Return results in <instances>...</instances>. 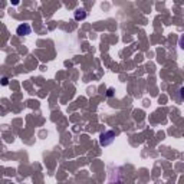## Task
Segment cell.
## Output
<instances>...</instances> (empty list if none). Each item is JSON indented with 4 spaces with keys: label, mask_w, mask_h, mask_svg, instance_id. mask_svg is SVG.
Segmentation results:
<instances>
[{
    "label": "cell",
    "mask_w": 184,
    "mask_h": 184,
    "mask_svg": "<svg viewBox=\"0 0 184 184\" xmlns=\"http://www.w3.org/2000/svg\"><path fill=\"white\" fill-rule=\"evenodd\" d=\"M114 140H115V133L114 131H105V133L99 135V144L102 147H107L109 144H112Z\"/></svg>",
    "instance_id": "1"
},
{
    "label": "cell",
    "mask_w": 184,
    "mask_h": 184,
    "mask_svg": "<svg viewBox=\"0 0 184 184\" xmlns=\"http://www.w3.org/2000/svg\"><path fill=\"white\" fill-rule=\"evenodd\" d=\"M30 32H32V27H30V25H27V23L19 25L17 29H16V33L19 36H27V35H30Z\"/></svg>",
    "instance_id": "2"
},
{
    "label": "cell",
    "mask_w": 184,
    "mask_h": 184,
    "mask_svg": "<svg viewBox=\"0 0 184 184\" xmlns=\"http://www.w3.org/2000/svg\"><path fill=\"white\" fill-rule=\"evenodd\" d=\"M87 19V12L83 9H76L75 10V20L81 22V20H85Z\"/></svg>",
    "instance_id": "3"
},
{
    "label": "cell",
    "mask_w": 184,
    "mask_h": 184,
    "mask_svg": "<svg viewBox=\"0 0 184 184\" xmlns=\"http://www.w3.org/2000/svg\"><path fill=\"white\" fill-rule=\"evenodd\" d=\"M7 83H9V79H7L6 76H3V78H2V85H3V87H6Z\"/></svg>",
    "instance_id": "4"
},
{
    "label": "cell",
    "mask_w": 184,
    "mask_h": 184,
    "mask_svg": "<svg viewBox=\"0 0 184 184\" xmlns=\"http://www.w3.org/2000/svg\"><path fill=\"white\" fill-rule=\"evenodd\" d=\"M107 95H108V97H112V95H114V89H112V88H109V89H108Z\"/></svg>",
    "instance_id": "5"
},
{
    "label": "cell",
    "mask_w": 184,
    "mask_h": 184,
    "mask_svg": "<svg viewBox=\"0 0 184 184\" xmlns=\"http://www.w3.org/2000/svg\"><path fill=\"white\" fill-rule=\"evenodd\" d=\"M10 2H12V5H15V6H17L20 3V0H10Z\"/></svg>",
    "instance_id": "6"
}]
</instances>
